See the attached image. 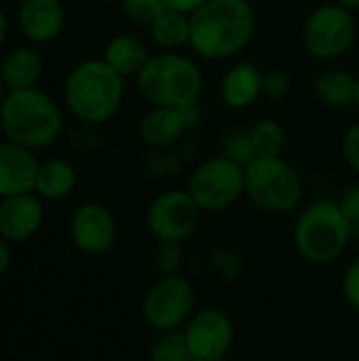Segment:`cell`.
<instances>
[{"instance_id": "obj_37", "label": "cell", "mask_w": 359, "mask_h": 361, "mask_svg": "<svg viewBox=\"0 0 359 361\" xmlns=\"http://www.w3.org/2000/svg\"><path fill=\"white\" fill-rule=\"evenodd\" d=\"M355 76H358V99H355V106H358V108H359V72H358V74H355Z\"/></svg>"}, {"instance_id": "obj_23", "label": "cell", "mask_w": 359, "mask_h": 361, "mask_svg": "<svg viewBox=\"0 0 359 361\" xmlns=\"http://www.w3.org/2000/svg\"><path fill=\"white\" fill-rule=\"evenodd\" d=\"M250 137L254 144L256 157H284L288 135L279 121L260 118L250 127Z\"/></svg>"}, {"instance_id": "obj_1", "label": "cell", "mask_w": 359, "mask_h": 361, "mask_svg": "<svg viewBox=\"0 0 359 361\" xmlns=\"http://www.w3.org/2000/svg\"><path fill=\"white\" fill-rule=\"evenodd\" d=\"M256 34V11L250 0H207L190 15L188 49L205 61L239 55Z\"/></svg>"}, {"instance_id": "obj_13", "label": "cell", "mask_w": 359, "mask_h": 361, "mask_svg": "<svg viewBox=\"0 0 359 361\" xmlns=\"http://www.w3.org/2000/svg\"><path fill=\"white\" fill-rule=\"evenodd\" d=\"M199 104L190 108H159L154 106L150 112L144 114L140 123V137L148 148L165 150L180 142L186 129L197 125Z\"/></svg>"}, {"instance_id": "obj_34", "label": "cell", "mask_w": 359, "mask_h": 361, "mask_svg": "<svg viewBox=\"0 0 359 361\" xmlns=\"http://www.w3.org/2000/svg\"><path fill=\"white\" fill-rule=\"evenodd\" d=\"M6 30H8L6 17H4V13L0 11V44H2V42H4V38H6Z\"/></svg>"}, {"instance_id": "obj_38", "label": "cell", "mask_w": 359, "mask_h": 361, "mask_svg": "<svg viewBox=\"0 0 359 361\" xmlns=\"http://www.w3.org/2000/svg\"><path fill=\"white\" fill-rule=\"evenodd\" d=\"M353 237H359V224H355V226H353Z\"/></svg>"}, {"instance_id": "obj_18", "label": "cell", "mask_w": 359, "mask_h": 361, "mask_svg": "<svg viewBox=\"0 0 359 361\" xmlns=\"http://www.w3.org/2000/svg\"><path fill=\"white\" fill-rule=\"evenodd\" d=\"M102 59L121 76H138L150 59V51L140 36L116 34L106 42Z\"/></svg>"}, {"instance_id": "obj_36", "label": "cell", "mask_w": 359, "mask_h": 361, "mask_svg": "<svg viewBox=\"0 0 359 361\" xmlns=\"http://www.w3.org/2000/svg\"><path fill=\"white\" fill-rule=\"evenodd\" d=\"M4 89H6V85H4V80H2V74H0V106H2V102H4V97H6Z\"/></svg>"}, {"instance_id": "obj_3", "label": "cell", "mask_w": 359, "mask_h": 361, "mask_svg": "<svg viewBox=\"0 0 359 361\" xmlns=\"http://www.w3.org/2000/svg\"><path fill=\"white\" fill-rule=\"evenodd\" d=\"M63 97L70 112L83 123H108L121 110L125 97V76L112 70L104 59L80 61L66 78Z\"/></svg>"}, {"instance_id": "obj_10", "label": "cell", "mask_w": 359, "mask_h": 361, "mask_svg": "<svg viewBox=\"0 0 359 361\" xmlns=\"http://www.w3.org/2000/svg\"><path fill=\"white\" fill-rule=\"evenodd\" d=\"M201 209L186 188H171L159 192L146 212V226L157 241L184 243L195 235Z\"/></svg>"}, {"instance_id": "obj_27", "label": "cell", "mask_w": 359, "mask_h": 361, "mask_svg": "<svg viewBox=\"0 0 359 361\" xmlns=\"http://www.w3.org/2000/svg\"><path fill=\"white\" fill-rule=\"evenodd\" d=\"M152 262L154 269L161 273V277L165 275H178L182 264H184V250L182 243H174V241H159L154 254H152Z\"/></svg>"}, {"instance_id": "obj_5", "label": "cell", "mask_w": 359, "mask_h": 361, "mask_svg": "<svg viewBox=\"0 0 359 361\" xmlns=\"http://www.w3.org/2000/svg\"><path fill=\"white\" fill-rule=\"evenodd\" d=\"M353 239V224L343 214L339 201L317 199L296 218L294 245L311 264H330L339 260Z\"/></svg>"}, {"instance_id": "obj_6", "label": "cell", "mask_w": 359, "mask_h": 361, "mask_svg": "<svg viewBox=\"0 0 359 361\" xmlns=\"http://www.w3.org/2000/svg\"><path fill=\"white\" fill-rule=\"evenodd\" d=\"M245 197L264 214L284 216L303 203V178L284 157H256L243 167Z\"/></svg>"}, {"instance_id": "obj_2", "label": "cell", "mask_w": 359, "mask_h": 361, "mask_svg": "<svg viewBox=\"0 0 359 361\" xmlns=\"http://www.w3.org/2000/svg\"><path fill=\"white\" fill-rule=\"evenodd\" d=\"M138 91L154 108H190L203 93V72L197 61L180 51L150 55L135 76Z\"/></svg>"}, {"instance_id": "obj_31", "label": "cell", "mask_w": 359, "mask_h": 361, "mask_svg": "<svg viewBox=\"0 0 359 361\" xmlns=\"http://www.w3.org/2000/svg\"><path fill=\"white\" fill-rule=\"evenodd\" d=\"M339 205L343 209V214L347 216V220L355 226L359 224V184H351L343 190Z\"/></svg>"}, {"instance_id": "obj_17", "label": "cell", "mask_w": 359, "mask_h": 361, "mask_svg": "<svg viewBox=\"0 0 359 361\" xmlns=\"http://www.w3.org/2000/svg\"><path fill=\"white\" fill-rule=\"evenodd\" d=\"M264 72L252 61L231 66L220 78L222 104L231 110H248L262 97Z\"/></svg>"}, {"instance_id": "obj_15", "label": "cell", "mask_w": 359, "mask_h": 361, "mask_svg": "<svg viewBox=\"0 0 359 361\" xmlns=\"http://www.w3.org/2000/svg\"><path fill=\"white\" fill-rule=\"evenodd\" d=\"M40 163L30 148L0 142V199L34 192Z\"/></svg>"}, {"instance_id": "obj_22", "label": "cell", "mask_w": 359, "mask_h": 361, "mask_svg": "<svg viewBox=\"0 0 359 361\" xmlns=\"http://www.w3.org/2000/svg\"><path fill=\"white\" fill-rule=\"evenodd\" d=\"M152 42L161 51H180L190 40V15L165 8L163 15L148 27Z\"/></svg>"}, {"instance_id": "obj_8", "label": "cell", "mask_w": 359, "mask_h": 361, "mask_svg": "<svg viewBox=\"0 0 359 361\" xmlns=\"http://www.w3.org/2000/svg\"><path fill=\"white\" fill-rule=\"evenodd\" d=\"M186 190L203 214L224 212L245 197L243 167L222 154L212 157L193 169Z\"/></svg>"}, {"instance_id": "obj_39", "label": "cell", "mask_w": 359, "mask_h": 361, "mask_svg": "<svg viewBox=\"0 0 359 361\" xmlns=\"http://www.w3.org/2000/svg\"><path fill=\"white\" fill-rule=\"evenodd\" d=\"M102 2H112V0H102Z\"/></svg>"}, {"instance_id": "obj_35", "label": "cell", "mask_w": 359, "mask_h": 361, "mask_svg": "<svg viewBox=\"0 0 359 361\" xmlns=\"http://www.w3.org/2000/svg\"><path fill=\"white\" fill-rule=\"evenodd\" d=\"M343 6H347L349 11H359V0H334Z\"/></svg>"}, {"instance_id": "obj_30", "label": "cell", "mask_w": 359, "mask_h": 361, "mask_svg": "<svg viewBox=\"0 0 359 361\" xmlns=\"http://www.w3.org/2000/svg\"><path fill=\"white\" fill-rule=\"evenodd\" d=\"M343 296L351 309L359 311V258H355L343 277Z\"/></svg>"}, {"instance_id": "obj_29", "label": "cell", "mask_w": 359, "mask_h": 361, "mask_svg": "<svg viewBox=\"0 0 359 361\" xmlns=\"http://www.w3.org/2000/svg\"><path fill=\"white\" fill-rule=\"evenodd\" d=\"M341 152H343L345 163L355 173H359V121L345 131L343 142H341Z\"/></svg>"}, {"instance_id": "obj_19", "label": "cell", "mask_w": 359, "mask_h": 361, "mask_svg": "<svg viewBox=\"0 0 359 361\" xmlns=\"http://www.w3.org/2000/svg\"><path fill=\"white\" fill-rule=\"evenodd\" d=\"M317 102H322L326 108L334 110H345L355 106L358 99V76L341 70V68H330L324 70L313 85Z\"/></svg>"}, {"instance_id": "obj_16", "label": "cell", "mask_w": 359, "mask_h": 361, "mask_svg": "<svg viewBox=\"0 0 359 361\" xmlns=\"http://www.w3.org/2000/svg\"><path fill=\"white\" fill-rule=\"evenodd\" d=\"M21 34L32 42L57 38L66 25V8L59 0H23L17 11Z\"/></svg>"}, {"instance_id": "obj_20", "label": "cell", "mask_w": 359, "mask_h": 361, "mask_svg": "<svg viewBox=\"0 0 359 361\" xmlns=\"http://www.w3.org/2000/svg\"><path fill=\"white\" fill-rule=\"evenodd\" d=\"M0 74L8 91L32 89L42 76V59L30 47H17L4 55L0 63Z\"/></svg>"}, {"instance_id": "obj_9", "label": "cell", "mask_w": 359, "mask_h": 361, "mask_svg": "<svg viewBox=\"0 0 359 361\" xmlns=\"http://www.w3.org/2000/svg\"><path fill=\"white\" fill-rule=\"evenodd\" d=\"M195 313V290L182 275H165L150 286L142 302L144 322L159 334L182 330Z\"/></svg>"}, {"instance_id": "obj_33", "label": "cell", "mask_w": 359, "mask_h": 361, "mask_svg": "<svg viewBox=\"0 0 359 361\" xmlns=\"http://www.w3.org/2000/svg\"><path fill=\"white\" fill-rule=\"evenodd\" d=\"M8 241H4V239H0V277L8 271V267H11V250H8V245H6Z\"/></svg>"}, {"instance_id": "obj_7", "label": "cell", "mask_w": 359, "mask_h": 361, "mask_svg": "<svg viewBox=\"0 0 359 361\" xmlns=\"http://www.w3.org/2000/svg\"><path fill=\"white\" fill-rule=\"evenodd\" d=\"M358 38L353 11L339 2L320 4L309 13L303 25V44L320 61H334L347 55Z\"/></svg>"}, {"instance_id": "obj_4", "label": "cell", "mask_w": 359, "mask_h": 361, "mask_svg": "<svg viewBox=\"0 0 359 361\" xmlns=\"http://www.w3.org/2000/svg\"><path fill=\"white\" fill-rule=\"evenodd\" d=\"M0 127L8 142L38 150L51 146L63 127L59 106L40 89L8 91L0 106Z\"/></svg>"}, {"instance_id": "obj_24", "label": "cell", "mask_w": 359, "mask_h": 361, "mask_svg": "<svg viewBox=\"0 0 359 361\" xmlns=\"http://www.w3.org/2000/svg\"><path fill=\"white\" fill-rule=\"evenodd\" d=\"M190 351L182 330H171L159 334L154 345L150 347V361H188Z\"/></svg>"}, {"instance_id": "obj_26", "label": "cell", "mask_w": 359, "mask_h": 361, "mask_svg": "<svg viewBox=\"0 0 359 361\" xmlns=\"http://www.w3.org/2000/svg\"><path fill=\"white\" fill-rule=\"evenodd\" d=\"M121 8L131 23L150 27L163 15L165 2L163 0H121Z\"/></svg>"}, {"instance_id": "obj_14", "label": "cell", "mask_w": 359, "mask_h": 361, "mask_svg": "<svg viewBox=\"0 0 359 361\" xmlns=\"http://www.w3.org/2000/svg\"><path fill=\"white\" fill-rule=\"evenodd\" d=\"M44 220V207L38 195L25 192L0 201V237L17 243L34 237Z\"/></svg>"}, {"instance_id": "obj_11", "label": "cell", "mask_w": 359, "mask_h": 361, "mask_svg": "<svg viewBox=\"0 0 359 361\" xmlns=\"http://www.w3.org/2000/svg\"><path fill=\"white\" fill-rule=\"evenodd\" d=\"M182 332L193 360L222 361L235 343V326L231 317L214 307L195 311Z\"/></svg>"}, {"instance_id": "obj_21", "label": "cell", "mask_w": 359, "mask_h": 361, "mask_svg": "<svg viewBox=\"0 0 359 361\" xmlns=\"http://www.w3.org/2000/svg\"><path fill=\"white\" fill-rule=\"evenodd\" d=\"M76 186V169L63 161V159H49L40 163L38 176H36V188L34 192L40 199L57 201L68 197Z\"/></svg>"}, {"instance_id": "obj_28", "label": "cell", "mask_w": 359, "mask_h": 361, "mask_svg": "<svg viewBox=\"0 0 359 361\" xmlns=\"http://www.w3.org/2000/svg\"><path fill=\"white\" fill-rule=\"evenodd\" d=\"M290 87H292V80H290V74L288 72H284V70H271V72L264 74L262 95H267L273 102H279V99H284L290 93Z\"/></svg>"}, {"instance_id": "obj_25", "label": "cell", "mask_w": 359, "mask_h": 361, "mask_svg": "<svg viewBox=\"0 0 359 361\" xmlns=\"http://www.w3.org/2000/svg\"><path fill=\"white\" fill-rule=\"evenodd\" d=\"M220 148H222V157L231 159L233 163L245 167L248 163H252L256 159V152H254V144H252V137H250V129H233L229 131L222 142H220Z\"/></svg>"}, {"instance_id": "obj_40", "label": "cell", "mask_w": 359, "mask_h": 361, "mask_svg": "<svg viewBox=\"0 0 359 361\" xmlns=\"http://www.w3.org/2000/svg\"><path fill=\"white\" fill-rule=\"evenodd\" d=\"M188 361H201V360H188Z\"/></svg>"}, {"instance_id": "obj_32", "label": "cell", "mask_w": 359, "mask_h": 361, "mask_svg": "<svg viewBox=\"0 0 359 361\" xmlns=\"http://www.w3.org/2000/svg\"><path fill=\"white\" fill-rule=\"evenodd\" d=\"M163 2H165V8H171V11H178V13H184V15H193L207 0H163Z\"/></svg>"}, {"instance_id": "obj_12", "label": "cell", "mask_w": 359, "mask_h": 361, "mask_svg": "<svg viewBox=\"0 0 359 361\" xmlns=\"http://www.w3.org/2000/svg\"><path fill=\"white\" fill-rule=\"evenodd\" d=\"M70 237L83 254H106L116 241V220L106 205L87 201L70 218Z\"/></svg>"}]
</instances>
